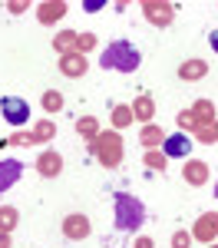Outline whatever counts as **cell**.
Wrapping results in <instances>:
<instances>
[{
    "mask_svg": "<svg viewBox=\"0 0 218 248\" xmlns=\"http://www.w3.org/2000/svg\"><path fill=\"white\" fill-rule=\"evenodd\" d=\"M0 113H3V119H7L14 129H23V126L30 123V103H27L23 96H3V99H0Z\"/></svg>",
    "mask_w": 218,
    "mask_h": 248,
    "instance_id": "5b68a950",
    "label": "cell"
},
{
    "mask_svg": "<svg viewBox=\"0 0 218 248\" xmlns=\"http://www.w3.org/2000/svg\"><path fill=\"white\" fill-rule=\"evenodd\" d=\"M189 109H192V116H195V129H205V126H212V123L218 119V109H215L212 99H195Z\"/></svg>",
    "mask_w": 218,
    "mask_h": 248,
    "instance_id": "4fadbf2b",
    "label": "cell"
},
{
    "mask_svg": "<svg viewBox=\"0 0 218 248\" xmlns=\"http://www.w3.org/2000/svg\"><path fill=\"white\" fill-rule=\"evenodd\" d=\"M0 248H14V245H10V235H7V232H0Z\"/></svg>",
    "mask_w": 218,
    "mask_h": 248,
    "instance_id": "1f68e13d",
    "label": "cell"
},
{
    "mask_svg": "<svg viewBox=\"0 0 218 248\" xmlns=\"http://www.w3.org/2000/svg\"><path fill=\"white\" fill-rule=\"evenodd\" d=\"M66 3L63 0H43V3H37V20L43 23V27H53V23H59V20L66 17Z\"/></svg>",
    "mask_w": 218,
    "mask_h": 248,
    "instance_id": "30bf717a",
    "label": "cell"
},
{
    "mask_svg": "<svg viewBox=\"0 0 218 248\" xmlns=\"http://www.w3.org/2000/svg\"><path fill=\"white\" fill-rule=\"evenodd\" d=\"M142 57L129 40H113L109 46H102L99 53V66L102 70H116V73H136Z\"/></svg>",
    "mask_w": 218,
    "mask_h": 248,
    "instance_id": "6da1fadb",
    "label": "cell"
},
{
    "mask_svg": "<svg viewBox=\"0 0 218 248\" xmlns=\"http://www.w3.org/2000/svg\"><path fill=\"white\" fill-rule=\"evenodd\" d=\"M175 123H178V133H192V129H195V116H192V109H182V113L175 116Z\"/></svg>",
    "mask_w": 218,
    "mask_h": 248,
    "instance_id": "484cf974",
    "label": "cell"
},
{
    "mask_svg": "<svg viewBox=\"0 0 218 248\" xmlns=\"http://www.w3.org/2000/svg\"><path fill=\"white\" fill-rule=\"evenodd\" d=\"M139 10H142V17L149 20L152 27H172V20H175V3H169V0H142L139 3Z\"/></svg>",
    "mask_w": 218,
    "mask_h": 248,
    "instance_id": "277c9868",
    "label": "cell"
},
{
    "mask_svg": "<svg viewBox=\"0 0 218 248\" xmlns=\"http://www.w3.org/2000/svg\"><path fill=\"white\" fill-rule=\"evenodd\" d=\"M192 242H202V245H212L218 242V212H202L192 225Z\"/></svg>",
    "mask_w": 218,
    "mask_h": 248,
    "instance_id": "8992f818",
    "label": "cell"
},
{
    "mask_svg": "<svg viewBox=\"0 0 218 248\" xmlns=\"http://www.w3.org/2000/svg\"><path fill=\"white\" fill-rule=\"evenodd\" d=\"M96 43H99V37L96 33H76V53H89V50H96Z\"/></svg>",
    "mask_w": 218,
    "mask_h": 248,
    "instance_id": "d4e9b609",
    "label": "cell"
},
{
    "mask_svg": "<svg viewBox=\"0 0 218 248\" xmlns=\"http://www.w3.org/2000/svg\"><path fill=\"white\" fill-rule=\"evenodd\" d=\"M57 139V123L53 119H37L33 126H30V142L37 146V142H53Z\"/></svg>",
    "mask_w": 218,
    "mask_h": 248,
    "instance_id": "e0dca14e",
    "label": "cell"
},
{
    "mask_svg": "<svg viewBox=\"0 0 218 248\" xmlns=\"http://www.w3.org/2000/svg\"><path fill=\"white\" fill-rule=\"evenodd\" d=\"M53 50H57L59 57L73 53L76 50V30H59L57 37H53Z\"/></svg>",
    "mask_w": 218,
    "mask_h": 248,
    "instance_id": "44dd1931",
    "label": "cell"
},
{
    "mask_svg": "<svg viewBox=\"0 0 218 248\" xmlns=\"http://www.w3.org/2000/svg\"><path fill=\"white\" fill-rule=\"evenodd\" d=\"M17 225H20V212L14 209V205H0V232L10 235Z\"/></svg>",
    "mask_w": 218,
    "mask_h": 248,
    "instance_id": "603a6c76",
    "label": "cell"
},
{
    "mask_svg": "<svg viewBox=\"0 0 218 248\" xmlns=\"http://www.w3.org/2000/svg\"><path fill=\"white\" fill-rule=\"evenodd\" d=\"M132 248H156V242H152L149 235H136V245Z\"/></svg>",
    "mask_w": 218,
    "mask_h": 248,
    "instance_id": "f546056e",
    "label": "cell"
},
{
    "mask_svg": "<svg viewBox=\"0 0 218 248\" xmlns=\"http://www.w3.org/2000/svg\"><path fill=\"white\" fill-rule=\"evenodd\" d=\"M132 106V116H136V123H142V126H149L152 123V116H156V99L149 93L136 96V103H129Z\"/></svg>",
    "mask_w": 218,
    "mask_h": 248,
    "instance_id": "2e32d148",
    "label": "cell"
},
{
    "mask_svg": "<svg viewBox=\"0 0 218 248\" xmlns=\"http://www.w3.org/2000/svg\"><path fill=\"white\" fill-rule=\"evenodd\" d=\"M215 199H218V182H215Z\"/></svg>",
    "mask_w": 218,
    "mask_h": 248,
    "instance_id": "d590c367",
    "label": "cell"
},
{
    "mask_svg": "<svg viewBox=\"0 0 218 248\" xmlns=\"http://www.w3.org/2000/svg\"><path fill=\"white\" fill-rule=\"evenodd\" d=\"M189 245H192V232L178 229L175 235H172V248H189Z\"/></svg>",
    "mask_w": 218,
    "mask_h": 248,
    "instance_id": "4316f807",
    "label": "cell"
},
{
    "mask_svg": "<svg viewBox=\"0 0 218 248\" xmlns=\"http://www.w3.org/2000/svg\"><path fill=\"white\" fill-rule=\"evenodd\" d=\"M189 149H192V142H189L185 133L165 136V142H162V153L169 155V159H189Z\"/></svg>",
    "mask_w": 218,
    "mask_h": 248,
    "instance_id": "5bb4252c",
    "label": "cell"
},
{
    "mask_svg": "<svg viewBox=\"0 0 218 248\" xmlns=\"http://www.w3.org/2000/svg\"><path fill=\"white\" fill-rule=\"evenodd\" d=\"M109 123H113V129H116V133H122L126 126H132V123H136L132 106H129V103H116V106H113V116H109Z\"/></svg>",
    "mask_w": 218,
    "mask_h": 248,
    "instance_id": "ac0fdd59",
    "label": "cell"
},
{
    "mask_svg": "<svg viewBox=\"0 0 218 248\" xmlns=\"http://www.w3.org/2000/svg\"><path fill=\"white\" fill-rule=\"evenodd\" d=\"M182 179H185V186H192V189H202V186H208V179H212V169H208V162H202V159H185V166H182Z\"/></svg>",
    "mask_w": 218,
    "mask_h": 248,
    "instance_id": "ba28073f",
    "label": "cell"
},
{
    "mask_svg": "<svg viewBox=\"0 0 218 248\" xmlns=\"http://www.w3.org/2000/svg\"><path fill=\"white\" fill-rule=\"evenodd\" d=\"M7 146H33V142H30V133H14L7 139Z\"/></svg>",
    "mask_w": 218,
    "mask_h": 248,
    "instance_id": "f1b7e54d",
    "label": "cell"
},
{
    "mask_svg": "<svg viewBox=\"0 0 218 248\" xmlns=\"http://www.w3.org/2000/svg\"><path fill=\"white\" fill-rule=\"evenodd\" d=\"M99 7H106V0H89V3H86V10H89V14L99 10Z\"/></svg>",
    "mask_w": 218,
    "mask_h": 248,
    "instance_id": "4dcf8cb0",
    "label": "cell"
},
{
    "mask_svg": "<svg viewBox=\"0 0 218 248\" xmlns=\"http://www.w3.org/2000/svg\"><path fill=\"white\" fill-rule=\"evenodd\" d=\"M40 106H43V113H46V116H57L59 109L66 106V99H63L59 90H46V93L40 96Z\"/></svg>",
    "mask_w": 218,
    "mask_h": 248,
    "instance_id": "ffe728a7",
    "label": "cell"
},
{
    "mask_svg": "<svg viewBox=\"0 0 218 248\" xmlns=\"http://www.w3.org/2000/svg\"><path fill=\"white\" fill-rule=\"evenodd\" d=\"M208 43H212V50H215V53H218V30H215V33H212V37H208Z\"/></svg>",
    "mask_w": 218,
    "mask_h": 248,
    "instance_id": "d6a6232c",
    "label": "cell"
},
{
    "mask_svg": "<svg viewBox=\"0 0 218 248\" xmlns=\"http://www.w3.org/2000/svg\"><path fill=\"white\" fill-rule=\"evenodd\" d=\"M208 129H212V139H215V142H218V119H215V123H212V126H208Z\"/></svg>",
    "mask_w": 218,
    "mask_h": 248,
    "instance_id": "836d02e7",
    "label": "cell"
},
{
    "mask_svg": "<svg viewBox=\"0 0 218 248\" xmlns=\"http://www.w3.org/2000/svg\"><path fill=\"white\" fill-rule=\"evenodd\" d=\"M89 149L96 155V162L102 169H119V162H122V155H126V142H122V136L116 129H102V133L89 142Z\"/></svg>",
    "mask_w": 218,
    "mask_h": 248,
    "instance_id": "3957f363",
    "label": "cell"
},
{
    "mask_svg": "<svg viewBox=\"0 0 218 248\" xmlns=\"http://www.w3.org/2000/svg\"><path fill=\"white\" fill-rule=\"evenodd\" d=\"M3 10H10L14 17H20V14H27V10H30V3H27V0H7V3H3Z\"/></svg>",
    "mask_w": 218,
    "mask_h": 248,
    "instance_id": "83f0119b",
    "label": "cell"
},
{
    "mask_svg": "<svg viewBox=\"0 0 218 248\" xmlns=\"http://www.w3.org/2000/svg\"><path fill=\"white\" fill-rule=\"evenodd\" d=\"M208 77V63L205 60H185V63H178V79H185V83H198V79Z\"/></svg>",
    "mask_w": 218,
    "mask_h": 248,
    "instance_id": "9a60e30c",
    "label": "cell"
},
{
    "mask_svg": "<svg viewBox=\"0 0 218 248\" xmlns=\"http://www.w3.org/2000/svg\"><path fill=\"white\" fill-rule=\"evenodd\" d=\"M139 142H142L145 149H162V142H165V133H162V126H156V123L142 126V133H139Z\"/></svg>",
    "mask_w": 218,
    "mask_h": 248,
    "instance_id": "d6986e66",
    "label": "cell"
},
{
    "mask_svg": "<svg viewBox=\"0 0 218 248\" xmlns=\"http://www.w3.org/2000/svg\"><path fill=\"white\" fill-rule=\"evenodd\" d=\"M145 166L156 172H165V166H169V155L162 153V149H145Z\"/></svg>",
    "mask_w": 218,
    "mask_h": 248,
    "instance_id": "cb8c5ba5",
    "label": "cell"
},
{
    "mask_svg": "<svg viewBox=\"0 0 218 248\" xmlns=\"http://www.w3.org/2000/svg\"><path fill=\"white\" fill-rule=\"evenodd\" d=\"M59 73L66 79H79V77H86L89 73V60L83 57V53H66V57H59Z\"/></svg>",
    "mask_w": 218,
    "mask_h": 248,
    "instance_id": "9c48e42d",
    "label": "cell"
},
{
    "mask_svg": "<svg viewBox=\"0 0 218 248\" xmlns=\"http://www.w3.org/2000/svg\"><path fill=\"white\" fill-rule=\"evenodd\" d=\"M208 248H218V242H212V245H208Z\"/></svg>",
    "mask_w": 218,
    "mask_h": 248,
    "instance_id": "e575fe53",
    "label": "cell"
},
{
    "mask_svg": "<svg viewBox=\"0 0 218 248\" xmlns=\"http://www.w3.org/2000/svg\"><path fill=\"white\" fill-rule=\"evenodd\" d=\"M59 229H63V235H66L70 242H86V238L93 235V222H89L83 212H70Z\"/></svg>",
    "mask_w": 218,
    "mask_h": 248,
    "instance_id": "52a82bcc",
    "label": "cell"
},
{
    "mask_svg": "<svg viewBox=\"0 0 218 248\" xmlns=\"http://www.w3.org/2000/svg\"><path fill=\"white\" fill-rule=\"evenodd\" d=\"M113 209H116V229L119 232H132L136 235L145 222V205L129 192H116L113 195Z\"/></svg>",
    "mask_w": 218,
    "mask_h": 248,
    "instance_id": "7a4b0ae2",
    "label": "cell"
},
{
    "mask_svg": "<svg viewBox=\"0 0 218 248\" xmlns=\"http://www.w3.org/2000/svg\"><path fill=\"white\" fill-rule=\"evenodd\" d=\"M37 172L43 179H57L59 172H63V155H59L57 149H43V153L37 155Z\"/></svg>",
    "mask_w": 218,
    "mask_h": 248,
    "instance_id": "8fae6325",
    "label": "cell"
},
{
    "mask_svg": "<svg viewBox=\"0 0 218 248\" xmlns=\"http://www.w3.org/2000/svg\"><path fill=\"white\" fill-rule=\"evenodd\" d=\"M76 133L83 136V142H93L102 129H99V123H96V116H79L76 119Z\"/></svg>",
    "mask_w": 218,
    "mask_h": 248,
    "instance_id": "7402d4cb",
    "label": "cell"
},
{
    "mask_svg": "<svg viewBox=\"0 0 218 248\" xmlns=\"http://www.w3.org/2000/svg\"><path fill=\"white\" fill-rule=\"evenodd\" d=\"M23 175V162L20 159H0V195L7 189H14Z\"/></svg>",
    "mask_w": 218,
    "mask_h": 248,
    "instance_id": "7c38bea8",
    "label": "cell"
}]
</instances>
